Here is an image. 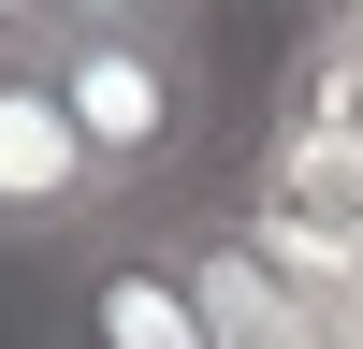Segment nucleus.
<instances>
[{
    "instance_id": "nucleus-4",
    "label": "nucleus",
    "mask_w": 363,
    "mask_h": 349,
    "mask_svg": "<svg viewBox=\"0 0 363 349\" xmlns=\"http://www.w3.org/2000/svg\"><path fill=\"white\" fill-rule=\"evenodd\" d=\"M174 262H189V306H203V335H218V349H335V306H320V291L291 277L247 218L174 233Z\"/></svg>"
},
{
    "instance_id": "nucleus-2",
    "label": "nucleus",
    "mask_w": 363,
    "mask_h": 349,
    "mask_svg": "<svg viewBox=\"0 0 363 349\" xmlns=\"http://www.w3.org/2000/svg\"><path fill=\"white\" fill-rule=\"evenodd\" d=\"M116 204H131V189H116L102 145L73 131V102H58L44 44L0 58V248L58 262V248H87V233H116Z\"/></svg>"
},
{
    "instance_id": "nucleus-1",
    "label": "nucleus",
    "mask_w": 363,
    "mask_h": 349,
    "mask_svg": "<svg viewBox=\"0 0 363 349\" xmlns=\"http://www.w3.org/2000/svg\"><path fill=\"white\" fill-rule=\"evenodd\" d=\"M44 73H58V102H73V131L102 145L116 189H160V174L203 145V116H218L203 29H58Z\"/></svg>"
},
{
    "instance_id": "nucleus-8",
    "label": "nucleus",
    "mask_w": 363,
    "mask_h": 349,
    "mask_svg": "<svg viewBox=\"0 0 363 349\" xmlns=\"http://www.w3.org/2000/svg\"><path fill=\"white\" fill-rule=\"evenodd\" d=\"M306 44H335V58H363V0H306Z\"/></svg>"
},
{
    "instance_id": "nucleus-6",
    "label": "nucleus",
    "mask_w": 363,
    "mask_h": 349,
    "mask_svg": "<svg viewBox=\"0 0 363 349\" xmlns=\"http://www.w3.org/2000/svg\"><path fill=\"white\" fill-rule=\"evenodd\" d=\"M58 29H203V0H58Z\"/></svg>"
},
{
    "instance_id": "nucleus-7",
    "label": "nucleus",
    "mask_w": 363,
    "mask_h": 349,
    "mask_svg": "<svg viewBox=\"0 0 363 349\" xmlns=\"http://www.w3.org/2000/svg\"><path fill=\"white\" fill-rule=\"evenodd\" d=\"M29 44H58V0H0V58H29Z\"/></svg>"
},
{
    "instance_id": "nucleus-3",
    "label": "nucleus",
    "mask_w": 363,
    "mask_h": 349,
    "mask_svg": "<svg viewBox=\"0 0 363 349\" xmlns=\"http://www.w3.org/2000/svg\"><path fill=\"white\" fill-rule=\"evenodd\" d=\"M58 335H73V349H218L203 306H189V262H174V248H131V233L58 248Z\"/></svg>"
},
{
    "instance_id": "nucleus-5",
    "label": "nucleus",
    "mask_w": 363,
    "mask_h": 349,
    "mask_svg": "<svg viewBox=\"0 0 363 349\" xmlns=\"http://www.w3.org/2000/svg\"><path fill=\"white\" fill-rule=\"evenodd\" d=\"M291 131H306V145H335V160L363 174V58L306 44V73H291Z\"/></svg>"
}]
</instances>
